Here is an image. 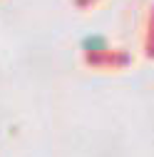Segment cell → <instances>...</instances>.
<instances>
[{
    "label": "cell",
    "mask_w": 154,
    "mask_h": 157,
    "mask_svg": "<svg viewBox=\"0 0 154 157\" xmlns=\"http://www.w3.org/2000/svg\"><path fill=\"white\" fill-rule=\"evenodd\" d=\"M94 3H100V0H75L77 8H90V5H94Z\"/></svg>",
    "instance_id": "3"
},
{
    "label": "cell",
    "mask_w": 154,
    "mask_h": 157,
    "mask_svg": "<svg viewBox=\"0 0 154 157\" xmlns=\"http://www.w3.org/2000/svg\"><path fill=\"white\" fill-rule=\"evenodd\" d=\"M147 52L154 55V8L149 13V23H147Z\"/></svg>",
    "instance_id": "2"
},
{
    "label": "cell",
    "mask_w": 154,
    "mask_h": 157,
    "mask_svg": "<svg viewBox=\"0 0 154 157\" xmlns=\"http://www.w3.org/2000/svg\"><path fill=\"white\" fill-rule=\"evenodd\" d=\"M80 48H82V52L90 57V55H102V52H109L112 50V45H109V40L102 35V33H90V35H85L82 40H80Z\"/></svg>",
    "instance_id": "1"
}]
</instances>
